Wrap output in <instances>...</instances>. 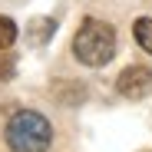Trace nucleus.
Returning <instances> with one entry per match:
<instances>
[{"mask_svg":"<svg viewBox=\"0 0 152 152\" xmlns=\"http://www.w3.org/2000/svg\"><path fill=\"white\" fill-rule=\"evenodd\" d=\"M7 145L13 152H46L50 149V139H53V129H50V122L33 113V109H20L10 116L7 122Z\"/></svg>","mask_w":152,"mask_h":152,"instance_id":"obj_1","label":"nucleus"},{"mask_svg":"<svg viewBox=\"0 0 152 152\" xmlns=\"http://www.w3.org/2000/svg\"><path fill=\"white\" fill-rule=\"evenodd\" d=\"M13 40H17V23L10 17H0V50H7Z\"/></svg>","mask_w":152,"mask_h":152,"instance_id":"obj_5","label":"nucleus"},{"mask_svg":"<svg viewBox=\"0 0 152 152\" xmlns=\"http://www.w3.org/2000/svg\"><path fill=\"white\" fill-rule=\"evenodd\" d=\"M73 53L86 66H106L116 53V30L103 20H83L80 33L73 40Z\"/></svg>","mask_w":152,"mask_h":152,"instance_id":"obj_2","label":"nucleus"},{"mask_svg":"<svg viewBox=\"0 0 152 152\" xmlns=\"http://www.w3.org/2000/svg\"><path fill=\"white\" fill-rule=\"evenodd\" d=\"M50 33H53V20H37L33 30H30V40L40 43V40H50Z\"/></svg>","mask_w":152,"mask_h":152,"instance_id":"obj_6","label":"nucleus"},{"mask_svg":"<svg viewBox=\"0 0 152 152\" xmlns=\"http://www.w3.org/2000/svg\"><path fill=\"white\" fill-rule=\"evenodd\" d=\"M116 89H119L126 99H142V96L152 89V73H149L145 66H129V69L119 73Z\"/></svg>","mask_w":152,"mask_h":152,"instance_id":"obj_3","label":"nucleus"},{"mask_svg":"<svg viewBox=\"0 0 152 152\" xmlns=\"http://www.w3.org/2000/svg\"><path fill=\"white\" fill-rule=\"evenodd\" d=\"M132 33H136V40H139V46L145 50V53H152V20L149 17H139L136 27H132Z\"/></svg>","mask_w":152,"mask_h":152,"instance_id":"obj_4","label":"nucleus"}]
</instances>
